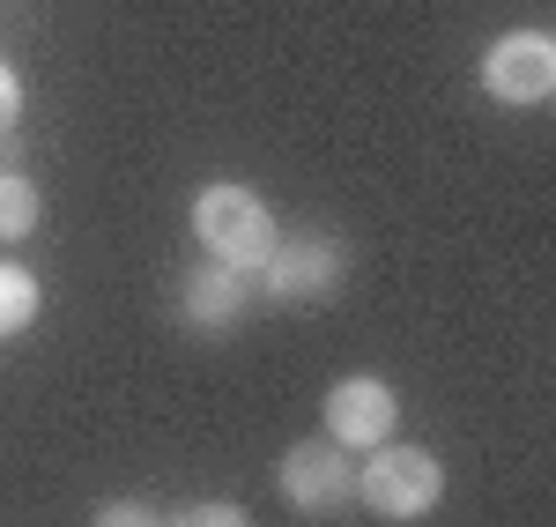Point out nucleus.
<instances>
[{
    "instance_id": "nucleus-1",
    "label": "nucleus",
    "mask_w": 556,
    "mask_h": 527,
    "mask_svg": "<svg viewBox=\"0 0 556 527\" xmlns=\"http://www.w3.org/2000/svg\"><path fill=\"white\" fill-rule=\"evenodd\" d=\"M193 238L208 246L223 267H260L275 253V209L253 186H201L193 201Z\"/></svg>"
},
{
    "instance_id": "nucleus-2",
    "label": "nucleus",
    "mask_w": 556,
    "mask_h": 527,
    "mask_svg": "<svg viewBox=\"0 0 556 527\" xmlns=\"http://www.w3.org/2000/svg\"><path fill=\"white\" fill-rule=\"evenodd\" d=\"M356 498L379 520H424L430 505L445 498V468L430 461L424 446H371V468L356 476Z\"/></svg>"
},
{
    "instance_id": "nucleus-3",
    "label": "nucleus",
    "mask_w": 556,
    "mask_h": 527,
    "mask_svg": "<svg viewBox=\"0 0 556 527\" xmlns=\"http://www.w3.org/2000/svg\"><path fill=\"white\" fill-rule=\"evenodd\" d=\"M275 484H282V498L298 505V513H312V520H334V513H349L356 505V468H349V446H319L304 439L282 453V468H275Z\"/></svg>"
},
{
    "instance_id": "nucleus-4",
    "label": "nucleus",
    "mask_w": 556,
    "mask_h": 527,
    "mask_svg": "<svg viewBox=\"0 0 556 527\" xmlns=\"http://www.w3.org/2000/svg\"><path fill=\"white\" fill-rule=\"evenodd\" d=\"M342 267L349 253L334 238H275V253L260 261V290L282 298V305H319L342 290Z\"/></svg>"
},
{
    "instance_id": "nucleus-5",
    "label": "nucleus",
    "mask_w": 556,
    "mask_h": 527,
    "mask_svg": "<svg viewBox=\"0 0 556 527\" xmlns=\"http://www.w3.org/2000/svg\"><path fill=\"white\" fill-rule=\"evenodd\" d=\"M482 89L497 97V104H542L556 89V45L542 30H513V38L490 45V60H482Z\"/></svg>"
},
{
    "instance_id": "nucleus-6",
    "label": "nucleus",
    "mask_w": 556,
    "mask_h": 527,
    "mask_svg": "<svg viewBox=\"0 0 556 527\" xmlns=\"http://www.w3.org/2000/svg\"><path fill=\"white\" fill-rule=\"evenodd\" d=\"M393 424H401V401H393V387L379 372L334 379V394H327V439L334 446H386Z\"/></svg>"
},
{
    "instance_id": "nucleus-7",
    "label": "nucleus",
    "mask_w": 556,
    "mask_h": 527,
    "mask_svg": "<svg viewBox=\"0 0 556 527\" xmlns=\"http://www.w3.org/2000/svg\"><path fill=\"white\" fill-rule=\"evenodd\" d=\"M253 298V283H245V267H186V283H178V312H186V327H201V335H223L238 312Z\"/></svg>"
},
{
    "instance_id": "nucleus-8",
    "label": "nucleus",
    "mask_w": 556,
    "mask_h": 527,
    "mask_svg": "<svg viewBox=\"0 0 556 527\" xmlns=\"http://www.w3.org/2000/svg\"><path fill=\"white\" fill-rule=\"evenodd\" d=\"M30 230H38V186L23 172H0V246L30 238Z\"/></svg>"
},
{
    "instance_id": "nucleus-9",
    "label": "nucleus",
    "mask_w": 556,
    "mask_h": 527,
    "mask_svg": "<svg viewBox=\"0 0 556 527\" xmlns=\"http://www.w3.org/2000/svg\"><path fill=\"white\" fill-rule=\"evenodd\" d=\"M30 319H38V283H30V267L0 261V335H23Z\"/></svg>"
},
{
    "instance_id": "nucleus-10",
    "label": "nucleus",
    "mask_w": 556,
    "mask_h": 527,
    "mask_svg": "<svg viewBox=\"0 0 556 527\" xmlns=\"http://www.w3.org/2000/svg\"><path fill=\"white\" fill-rule=\"evenodd\" d=\"M164 527H253V520H245V505H230V498H201V505L172 513Z\"/></svg>"
},
{
    "instance_id": "nucleus-11",
    "label": "nucleus",
    "mask_w": 556,
    "mask_h": 527,
    "mask_svg": "<svg viewBox=\"0 0 556 527\" xmlns=\"http://www.w3.org/2000/svg\"><path fill=\"white\" fill-rule=\"evenodd\" d=\"M89 527H164V513L141 505V498H104V505L89 513Z\"/></svg>"
},
{
    "instance_id": "nucleus-12",
    "label": "nucleus",
    "mask_w": 556,
    "mask_h": 527,
    "mask_svg": "<svg viewBox=\"0 0 556 527\" xmlns=\"http://www.w3.org/2000/svg\"><path fill=\"white\" fill-rule=\"evenodd\" d=\"M15 120H23V83H15V67L0 60V134L15 127Z\"/></svg>"
}]
</instances>
